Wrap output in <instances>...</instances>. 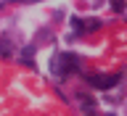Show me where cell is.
Masks as SVG:
<instances>
[{"label":"cell","instance_id":"6da1fadb","mask_svg":"<svg viewBox=\"0 0 127 116\" xmlns=\"http://www.w3.org/2000/svg\"><path fill=\"white\" fill-rule=\"evenodd\" d=\"M53 69L56 74H71V71H77V58L69 53H61L53 58Z\"/></svg>","mask_w":127,"mask_h":116},{"label":"cell","instance_id":"7a4b0ae2","mask_svg":"<svg viewBox=\"0 0 127 116\" xmlns=\"http://www.w3.org/2000/svg\"><path fill=\"white\" fill-rule=\"evenodd\" d=\"M117 82H119V74H95V77H90V85L98 87V90H111Z\"/></svg>","mask_w":127,"mask_h":116},{"label":"cell","instance_id":"3957f363","mask_svg":"<svg viewBox=\"0 0 127 116\" xmlns=\"http://www.w3.org/2000/svg\"><path fill=\"white\" fill-rule=\"evenodd\" d=\"M71 24H74V26H77V32H82V34H85V32H95L98 26H101V21H98V19H87V21L71 19Z\"/></svg>","mask_w":127,"mask_h":116},{"label":"cell","instance_id":"277c9868","mask_svg":"<svg viewBox=\"0 0 127 116\" xmlns=\"http://www.w3.org/2000/svg\"><path fill=\"white\" fill-rule=\"evenodd\" d=\"M13 47H11V40H0V55H11Z\"/></svg>","mask_w":127,"mask_h":116},{"label":"cell","instance_id":"5b68a950","mask_svg":"<svg viewBox=\"0 0 127 116\" xmlns=\"http://www.w3.org/2000/svg\"><path fill=\"white\" fill-rule=\"evenodd\" d=\"M13 3H19V0H13ZM24 3H37V0H24Z\"/></svg>","mask_w":127,"mask_h":116}]
</instances>
